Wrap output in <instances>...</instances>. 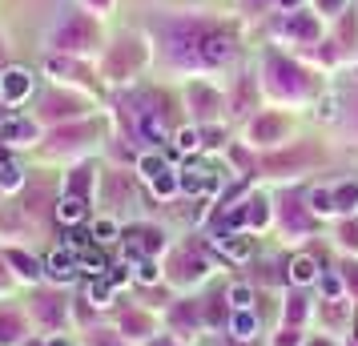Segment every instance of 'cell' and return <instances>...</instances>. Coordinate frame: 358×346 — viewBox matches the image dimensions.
I'll use <instances>...</instances> for the list:
<instances>
[{
	"label": "cell",
	"mask_w": 358,
	"mask_h": 346,
	"mask_svg": "<svg viewBox=\"0 0 358 346\" xmlns=\"http://www.w3.org/2000/svg\"><path fill=\"white\" fill-rule=\"evenodd\" d=\"M93 41H97V29L89 24V17H77V13H73V17H65V24L52 33V45H57V49H69V52L89 49Z\"/></svg>",
	"instance_id": "cell-1"
},
{
	"label": "cell",
	"mask_w": 358,
	"mask_h": 346,
	"mask_svg": "<svg viewBox=\"0 0 358 346\" xmlns=\"http://www.w3.org/2000/svg\"><path fill=\"white\" fill-rule=\"evenodd\" d=\"M270 77H274V89H278V93H294V97H298V93L306 89L302 69L290 65V61H286V57H278V52L270 57Z\"/></svg>",
	"instance_id": "cell-2"
},
{
	"label": "cell",
	"mask_w": 358,
	"mask_h": 346,
	"mask_svg": "<svg viewBox=\"0 0 358 346\" xmlns=\"http://www.w3.org/2000/svg\"><path fill=\"white\" fill-rule=\"evenodd\" d=\"M29 93H33V73H29V69H4V73H0V101L20 105Z\"/></svg>",
	"instance_id": "cell-3"
},
{
	"label": "cell",
	"mask_w": 358,
	"mask_h": 346,
	"mask_svg": "<svg viewBox=\"0 0 358 346\" xmlns=\"http://www.w3.org/2000/svg\"><path fill=\"white\" fill-rule=\"evenodd\" d=\"M125 238H129V242H125V258H137V262L162 250V233L149 230V226H137V230H129Z\"/></svg>",
	"instance_id": "cell-4"
},
{
	"label": "cell",
	"mask_w": 358,
	"mask_h": 346,
	"mask_svg": "<svg viewBox=\"0 0 358 346\" xmlns=\"http://www.w3.org/2000/svg\"><path fill=\"white\" fill-rule=\"evenodd\" d=\"M201 61L206 65H226L229 57H234V36H226V33H210L206 41H201Z\"/></svg>",
	"instance_id": "cell-5"
},
{
	"label": "cell",
	"mask_w": 358,
	"mask_h": 346,
	"mask_svg": "<svg viewBox=\"0 0 358 346\" xmlns=\"http://www.w3.org/2000/svg\"><path fill=\"white\" fill-rule=\"evenodd\" d=\"M286 33H290L294 41H302V45H314L322 29H318V17H314V13H298V8H294L290 17H286Z\"/></svg>",
	"instance_id": "cell-6"
},
{
	"label": "cell",
	"mask_w": 358,
	"mask_h": 346,
	"mask_svg": "<svg viewBox=\"0 0 358 346\" xmlns=\"http://www.w3.org/2000/svg\"><path fill=\"white\" fill-rule=\"evenodd\" d=\"M178 182H181V189H185V194H206V189H213V185H217V173H213V169H206V165H185Z\"/></svg>",
	"instance_id": "cell-7"
},
{
	"label": "cell",
	"mask_w": 358,
	"mask_h": 346,
	"mask_svg": "<svg viewBox=\"0 0 358 346\" xmlns=\"http://www.w3.org/2000/svg\"><path fill=\"white\" fill-rule=\"evenodd\" d=\"M314 157H318V153H314V149H310V145H302V149H298V153H278V157H266V161H262V165H266L270 173H286V169H290V173H294V169H302V165H310V161H314Z\"/></svg>",
	"instance_id": "cell-8"
},
{
	"label": "cell",
	"mask_w": 358,
	"mask_h": 346,
	"mask_svg": "<svg viewBox=\"0 0 358 346\" xmlns=\"http://www.w3.org/2000/svg\"><path fill=\"white\" fill-rule=\"evenodd\" d=\"M33 137H36V125L24 121V117L0 121V141H4V145H24V141H33Z\"/></svg>",
	"instance_id": "cell-9"
},
{
	"label": "cell",
	"mask_w": 358,
	"mask_h": 346,
	"mask_svg": "<svg viewBox=\"0 0 358 346\" xmlns=\"http://www.w3.org/2000/svg\"><path fill=\"white\" fill-rule=\"evenodd\" d=\"M250 133H254V141L270 145V141H282V137H286V121H282V117H258Z\"/></svg>",
	"instance_id": "cell-10"
},
{
	"label": "cell",
	"mask_w": 358,
	"mask_h": 346,
	"mask_svg": "<svg viewBox=\"0 0 358 346\" xmlns=\"http://www.w3.org/2000/svg\"><path fill=\"white\" fill-rule=\"evenodd\" d=\"M173 270H178V278H201L206 274V258L201 254H194V250H181L178 258H173Z\"/></svg>",
	"instance_id": "cell-11"
},
{
	"label": "cell",
	"mask_w": 358,
	"mask_h": 346,
	"mask_svg": "<svg viewBox=\"0 0 358 346\" xmlns=\"http://www.w3.org/2000/svg\"><path fill=\"white\" fill-rule=\"evenodd\" d=\"M213 246L222 250L226 258H234V262L250 258V238H238V233H217V238H213Z\"/></svg>",
	"instance_id": "cell-12"
},
{
	"label": "cell",
	"mask_w": 358,
	"mask_h": 346,
	"mask_svg": "<svg viewBox=\"0 0 358 346\" xmlns=\"http://www.w3.org/2000/svg\"><path fill=\"white\" fill-rule=\"evenodd\" d=\"M73 274H77L73 250H57V254L49 258V278H57V282H73Z\"/></svg>",
	"instance_id": "cell-13"
},
{
	"label": "cell",
	"mask_w": 358,
	"mask_h": 346,
	"mask_svg": "<svg viewBox=\"0 0 358 346\" xmlns=\"http://www.w3.org/2000/svg\"><path fill=\"white\" fill-rule=\"evenodd\" d=\"M189 101H194V109L201 117H213L217 113V105H222V97H217L213 89H206V85H194V89H189Z\"/></svg>",
	"instance_id": "cell-14"
},
{
	"label": "cell",
	"mask_w": 358,
	"mask_h": 346,
	"mask_svg": "<svg viewBox=\"0 0 358 346\" xmlns=\"http://www.w3.org/2000/svg\"><path fill=\"white\" fill-rule=\"evenodd\" d=\"M24 334V318L13 310H0V346H13Z\"/></svg>",
	"instance_id": "cell-15"
},
{
	"label": "cell",
	"mask_w": 358,
	"mask_h": 346,
	"mask_svg": "<svg viewBox=\"0 0 358 346\" xmlns=\"http://www.w3.org/2000/svg\"><path fill=\"white\" fill-rule=\"evenodd\" d=\"M282 222H286V230H290V233H310V226H314V222H310V214L298 206V201H286Z\"/></svg>",
	"instance_id": "cell-16"
},
{
	"label": "cell",
	"mask_w": 358,
	"mask_h": 346,
	"mask_svg": "<svg viewBox=\"0 0 358 346\" xmlns=\"http://www.w3.org/2000/svg\"><path fill=\"white\" fill-rule=\"evenodd\" d=\"M85 214H89V210H85V198H73V194H65V198H61V206H57V217H61L65 226L85 222Z\"/></svg>",
	"instance_id": "cell-17"
},
{
	"label": "cell",
	"mask_w": 358,
	"mask_h": 346,
	"mask_svg": "<svg viewBox=\"0 0 358 346\" xmlns=\"http://www.w3.org/2000/svg\"><path fill=\"white\" fill-rule=\"evenodd\" d=\"M137 61H141V49H137L133 41H125V45L113 52V61H109V73H121V77H125V69H133Z\"/></svg>",
	"instance_id": "cell-18"
},
{
	"label": "cell",
	"mask_w": 358,
	"mask_h": 346,
	"mask_svg": "<svg viewBox=\"0 0 358 346\" xmlns=\"http://www.w3.org/2000/svg\"><path fill=\"white\" fill-rule=\"evenodd\" d=\"M229 334H234L238 343H245V338H254V334H258V318H254L250 310H238L234 318H229Z\"/></svg>",
	"instance_id": "cell-19"
},
{
	"label": "cell",
	"mask_w": 358,
	"mask_h": 346,
	"mask_svg": "<svg viewBox=\"0 0 358 346\" xmlns=\"http://www.w3.org/2000/svg\"><path fill=\"white\" fill-rule=\"evenodd\" d=\"M314 278H318V262H314V258L302 254V258H294L290 262V282L294 286H310Z\"/></svg>",
	"instance_id": "cell-20"
},
{
	"label": "cell",
	"mask_w": 358,
	"mask_h": 346,
	"mask_svg": "<svg viewBox=\"0 0 358 346\" xmlns=\"http://www.w3.org/2000/svg\"><path fill=\"white\" fill-rule=\"evenodd\" d=\"M4 258H8V262L17 266V274H20V278H29V282H36V278H41V266H36V258H29V254H20V250H8Z\"/></svg>",
	"instance_id": "cell-21"
},
{
	"label": "cell",
	"mask_w": 358,
	"mask_h": 346,
	"mask_svg": "<svg viewBox=\"0 0 358 346\" xmlns=\"http://www.w3.org/2000/svg\"><path fill=\"white\" fill-rule=\"evenodd\" d=\"M358 206V182H346L334 189V210H355Z\"/></svg>",
	"instance_id": "cell-22"
},
{
	"label": "cell",
	"mask_w": 358,
	"mask_h": 346,
	"mask_svg": "<svg viewBox=\"0 0 358 346\" xmlns=\"http://www.w3.org/2000/svg\"><path fill=\"white\" fill-rule=\"evenodd\" d=\"M149 185H153V194H157V198H169V194H178V189H181V182L169 173V169H162V173H157Z\"/></svg>",
	"instance_id": "cell-23"
},
{
	"label": "cell",
	"mask_w": 358,
	"mask_h": 346,
	"mask_svg": "<svg viewBox=\"0 0 358 346\" xmlns=\"http://www.w3.org/2000/svg\"><path fill=\"white\" fill-rule=\"evenodd\" d=\"M89 185H93V169H77V173L69 178V194H73V198H85Z\"/></svg>",
	"instance_id": "cell-24"
},
{
	"label": "cell",
	"mask_w": 358,
	"mask_h": 346,
	"mask_svg": "<svg viewBox=\"0 0 358 346\" xmlns=\"http://www.w3.org/2000/svg\"><path fill=\"white\" fill-rule=\"evenodd\" d=\"M245 222H250V226H266V222H270V210H266V201L262 198L245 201Z\"/></svg>",
	"instance_id": "cell-25"
},
{
	"label": "cell",
	"mask_w": 358,
	"mask_h": 346,
	"mask_svg": "<svg viewBox=\"0 0 358 346\" xmlns=\"http://www.w3.org/2000/svg\"><path fill=\"white\" fill-rule=\"evenodd\" d=\"M310 210L314 214H330L334 210V189H314L310 194Z\"/></svg>",
	"instance_id": "cell-26"
},
{
	"label": "cell",
	"mask_w": 358,
	"mask_h": 346,
	"mask_svg": "<svg viewBox=\"0 0 358 346\" xmlns=\"http://www.w3.org/2000/svg\"><path fill=\"white\" fill-rule=\"evenodd\" d=\"M302 318H306V298H302V294H294L290 302H286V326H298Z\"/></svg>",
	"instance_id": "cell-27"
},
{
	"label": "cell",
	"mask_w": 358,
	"mask_h": 346,
	"mask_svg": "<svg viewBox=\"0 0 358 346\" xmlns=\"http://www.w3.org/2000/svg\"><path fill=\"white\" fill-rule=\"evenodd\" d=\"M201 145H206V141H201V133H197V129H181L178 133V149H181V153H197Z\"/></svg>",
	"instance_id": "cell-28"
},
{
	"label": "cell",
	"mask_w": 358,
	"mask_h": 346,
	"mask_svg": "<svg viewBox=\"0 0 358 346\" xmlns=\"http://www.w3.org/2000/svg\"><path fill=\"white\" fill-rule=\"evenodd\" d=\"M322 298L326 302H338L342 298V278L338 274H322Z\"/></svg>",
	"instance_id": "cell-29"
},
{
	"label": "cell",
	"mask_w": 358,
	"mask_h": 346,
	"mask_svg": "<svg viewBox=\"0 0 358 346\" xmlns=\"http://www.w3.org/2000/svg\"><path fill=\"white\" fill-rule=\"evenodd\" d=\"M73 113H81V105L77 101H49V117H73Z\"/></svg>",
	"instance_id": "cell-30"
},
{
	"label": "cell",
	"mask_w": 358,
	"mask_h": 346,
	"mask_svg": "<svg viewBox=\"0 0 358 346\" xmlns=\"http://www.w3.org/2000/svg\"><path fill=\"white\" fill-rule=\"evenodd\" d=\"M17 185H20V169L4 161L0 165V189H17Z\"/></svg>",
	"instance_id": "cell-31"
},
{
	"label": "cell",
	"mask_w": 358,
	"mask_h": 346,
	"mask_svg": "<svg viewBox=\"0 0 358 346\" xmlns=\"http://www.w3.org/2000/svg\"><path fill=\"white\" fill-rule=\"evenodd\" d=\"M36 302H41L36 310H41L45 322H57V318H61V302H57V298H36Z\"/></svg>",
	"instance_id": "cell-32"
},
{
	"label": "cell",
	"mask_w": 358,
	"mask_h": 346,
	"mask_svg": "<svg viewBox=\"0 0 358 346\" xmlns=\"http://www.w3.org/2000/svg\"><path fill=\"white\" fill-rule=\"evenodd\" d=\"M109 286H113V282H93V286H89V302H93V306H109Z\"/></svg>",
	"instance_id": "cell-33"
},
{
	"label": "cell",
	"mask_w": 358,
	"mask_h": 346,
	"mask_svg": "<svg viewBox=\"0 0 358 346\" xmlns=\"http://www.w3.org/2000/svg\"><path fill=\"white\" fill-rule=\"evenodd\" d=\"M162 169H165V161L157 157V153H149V157H141V173H145L149 182H153V178H157Z\"/></svg>",
	"instance_id": "cell-34"
},
{
	"label": "cell",
	"mask_w": 358,
	"mask_h": 346,
	"mask_svg": "<svg viewBox=\"0 0 358 346\" xmlns=\"http://www.w3.org/2000/svg\"><path fill=\"white\" fill-rule=\"evenodd\" d=\"M250 286H229V302H234V306H238V310H245V306H250Z\"/></svg>",
	"instance_id": "cell-35"
},
{
	"label": "cell",
	"mask_w": 358,
	"mask_h": 346,
	"mask_svg": "<svg viewBox=\"0 0 358 346\" xmlns=\"http://www.w3.org/2000/svg\"><path fill=\"white\" fill-rule=\"evenodd\" d=\"M125 330H133V334H149V318L145 314H125Z\"/></svg>",
	"instance_id": "cell-36"
},
{
	"label": "cell",
	"mask_w": 358,
	"mask_h": 346,
	"mask_svg": "<svg viewBox=\"0 0 358 346\" xmlns=\"http://www.w3.org/2000/svg\"><path fill=\"white\" fill-rule=\"evenodd\" d=\"M338 238H342V242H346V246H355V250H358V222H342Z\"/></svg>",
	"instance_id": "cell-37"
},
{
	"label": "cell",
	"mask_w": 358,
	"mask_h": 346,
	"mask_svg": "<svg viewBox=\"0 0 358 346\" xmlns=\"http://www.w3.org/2000/svg\"><path fill=\"white\" fill-rule=\"evenodd\" d=\"M250 101H254V85H250V77H245L242 93H238V113H245V109H250Z\"/></svg>",
	"instance_id": "cell-38"
},
{
	"label": "cell",
	"mask_w": 358,
	"mask_h": 346,
	"mask_svg": "<svg viewBox=\"0 0 358 346\" xmlns=\"http://www.w3.org/2000/svg\"><path fill=\"white\" fill-rule=\"evenodd\" d=\"M137 278L141 282H157V266L149 262V258H141V262H137Z\"/></svg>",
	"instance_id": "cell-39"
},
{
	"label": "cell",
	"mask_w": 358,
	"mask_h": 346,
	"mask_svg": "<svg viewBox=\"0 0 358 346\" xmlns=\"http://www.w3.org/2000/svg\"><path fill=\"white\" fill-rule=\"evenodd\" d=\"M93 233H97V242H113L117 226H113V222H97V230H93Z\"/></svg>",
	"instance_id": "cell-40"
},
{
	"label": "cell",
	"mask_w": 358,
	"mask_h": 346,
	"mask_svg": "<svg viewBox=\"0 0 358 346\" xmlns=\"http://www.w3.org/2000/svg\"><path fill=\"white\" fill-rule=\"evenodd\" d=\"M173 322H197V306H178V310H173Z\"/></svg>",
	"instance_id": "cell-41"
},
{
	"label": "cell",
	"mask_w": 358,
	"mask_h": 346,
	"mask_svg": "<svg viewBox=\"0 0 358 346\" xmlns=\"http://www.w3.org/2000/svg\"><path fill=\"white\" fill-rule=\"evenodd\" d=\"M89 346H125V343H117V338L109 334V330H97V334L89 338Z\"/></svg>",
	"instance_id": "cell-42"
},
{
	"label": "cell",
	"mask_w": 358,
	"mask_h": 346,
	"mask_svg": "<svg viewBox=\"0 0 358 346\" xmlns=\"http://www.w3.org/2000/svg\"><path fill=\"white\" fill-rule=\"evenodd\" d=\"M298 343H302L298 326H286V330H282V338H278V346H298Z\"/></svg>",
	"instance_id": "cell-43"
},
{
	"label": "cell",
	"mask_w": 358,
	"mask_h": 346,
	"mask_svg": "<svg viewBox=\"0 0 358 346\" xmlns=\"http://www.w3.org/2000/svg\"><path fill=\"white\" fill-rule=\"evenodd\" d=\"M85 133H93V129H61L52 141H65V145H73V141H77V137H85Z\"/></svg>",
	"instance_id": "cell-44"
},
{
	"label": "cell",
	"mask_w": 358,
	"mask_h": 346,
	"mask_svg": "<svg viewBox=\"0 0 358 346\" xmlns=\"http://www.w3.org/2000/svg\"><path fill=\"white\" fill-rule=\"evenodd\" d=\"M342 4H346V0H318V8H322V13H338Z\"/></svg>",
	"instance_id": "cell-45"
},
{
	"label": "cell",
	"mask_w": 358,
	"mask_h": 346,
	"mask_svg": "<svg viewBox=\"0 0 358 346\" xmlns=\"http://www.w3.org/2000/svg\"><path fill=\"white\" fill-rule=\"evenodd\" d=\"M346 282H350V286L358 290V266H346Z\"/></svg>",
	"instance_id": "cell-46"
},
{
	"label": "cell",
	"mask_w": 358,
	"mask_h": 346,
	"mask_svg": "<svg viewBox=\"0 0 358 346\" xmlns=\"http://www.w3.org/2000/svg\"><path fill=\"white\" fill-rule=\"evenodd\" d=\"M245 4H250V8H262V4H270V0H245Z\"/></svg>",
	"instance_id": "cell-47"
},
{
	"label": "cell",
	"mask_w": 358,
	"mask_h": 346,
	"mask_svg": "<svg viewBox=\"0 0 358 346\" xmlns=\"http://www.w3.org/2000/svg\"><path fill=\"white\" fill-rule=\"evenodd\" d=\"M45 346H69V343H65V338H49Z\"/></svg>",
	"instance_id": "cell-48"
},
{
	"label": "cell",
	"mask_w": 358,
	"mask_h": 346,
	"mask_svg": "<svg viewBox=\"0 0 358 346\" xmlns=\"http://www.w3.org/2000/svg\"><path fill=\"white\" fill-rule=\"evenodd\" d=\"M282 4H286V8H290V13H294V8H298V0H282Z\"/></svg>",
	"instance_id": "cell-49"
},
{
	"label": "cell",
	"mask_w": 358,
	"mask_h": 346,
	"mask_svg": "<svg viewBox=\"0 0 358 346\" xmlns=\"http://www.w3.org/2000/svg\"><path fill=\"white\" fill-rule=\"evenodd\" d=\"M93 4H97V8H105V4H109V0H93Z\"/></svg>",
	"instance_id": "cell-50"
},
{
	"label": "cell",
	"mask_w": 358,
	"mask_h": 346,
	"mask_svg": "<svg viewBox=\"0 0 358 346\" xmlns=\"http://www.w3.org/2000/svg\"><path fill=\"white\" fill-rule=\"evenodd\" d=\"M355 117H358V113H355Z\"/></svg>",
	"instance_id": "cell-51"
},
{
	"label": "cell",
	"mask_w": 358,
	"mask_h": 346,
	"mask_svg": "<svg viewBox=\"0 0 358 346\" xmlns=\"http://www.w3.org/2000/svg\"><path fill=\"white\" fill-rule=\"evenodd\" d=\"M322 346H326V343H322Z\"/></svg>",
	"instance_id": "cell-52"
}]
</instances>
